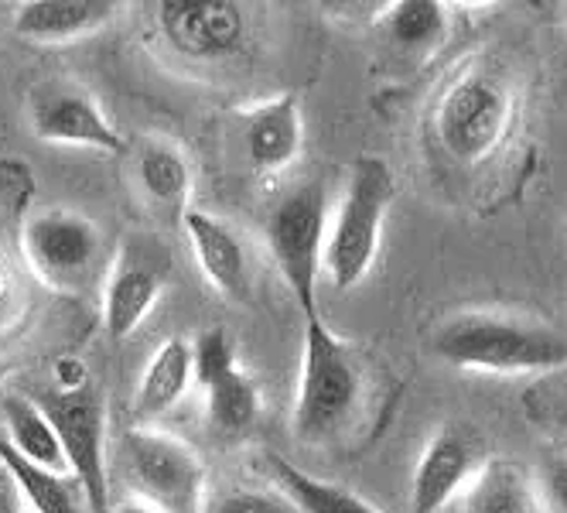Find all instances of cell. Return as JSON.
Wrapping results in <instances>:
<instances>
[{"instance_id": "22", "label": "cell", "mask_w": 567, "mask_h": 513, "mask_svg": "<svg viewBox=\"0 0 567 513\" xmlns=\"http://www.w3.org/2000/svg\"><path fill=\"white\" fill-rule=\"evenodd\" d=\"M134 172L141 188L147 192V199H154L157 206H182V213L188 209L185 203L192 192V165L182 147H175L172 141L141 144Z\"/></svg>"}, {"instance_id": "6", "label": "cell", "mask_w": 567, "mask_h": 513, "mask_svg": "<svg viewBox=\"0 0 567 513\" xmlns=\"http://www.w3.org/2000/svg\"><path fill=\"white\" fill-rule=\"evenodd\" d=\"M396 182L383 157L362 154L349 172L346 195L336 209L326 240V260L321 270L329 274L339 291L355 288L370 274L380 254V236L386 226V213L393 206Z\"/></svg>"}, {"instance_id": "4", "label": "cell", "mask_w": 567, "mask_h": 513, "mask_svg": "<svg viewBox=\"0 0 567 513\" xmlns=\"http://www.w3.org/2000/svg\"><path fill=\"white\" fill-rule=\"evenodd\" d=\"M113 455L131 500L161 513H202L209 493L206 465L188 442L154 424H131L116 435Z\"/></svg>"}, {"instance_id": "11", "label": "cell", "mask_w": 567, "mask_h": 513, "mask_svg": "<svg viewBox=\"0 0 567 513\" xmlns=\"http://www.w3.org/2000/svg\"><path fill=\"white\" fill-rule=\"evenodd\" d=\"M154 24L185 62H219L247 42V11L233 0H161Z\"/></svg>"}, {"instance_id": "16", "label": "cell", "mask_w": 567, "mask_h": 513, "mask_svg": "<svg viewBox=\"0 0 567 513\" xmlns=\"http://www.w3.org/2000/svg\"><path fill=\"white\" fill-rule=\"evenodd\" d=\"M113 0H24L14 8V34L34 45H69L116 18Z\"/></svg>"}, {"instance_id": "23", "label": "cell", "mask_w": 567, "mask_h": 513, "mask_svg": "<svg viewBox=\"0 0 567 513\" xmlns=\"http://www.w3.org/2000/svg\"><path fill=\"white\" fill-rule=\"evenodd\" d=\"M390 38L408 52H427L449 34V8L434 0H396L386 14Z\"/></svg>"}, {"instance_id": "1", "label": "cell", "mask_w": 567, "mask_h": 513, "mask_svg": "<svg viewBox=\"0 0 567 513\" xmlns=\"http://www.w3.org/2000/svg\"><path fill=\"white\" fill-rule=\"evenodd\" d=\"M441 363L478 373H544L567 367V336L503 311H462L431 336Z\"/></svg>"}, {"instance_id": "5", "label": "cell", "mask_w": 567, "mask_h": 513, "mask_svg": "<svg viewBox=\"0 0 567 513\" xmlns=\"http://www.w3.org/2000/svg\"><path fill=\"white\" fill-rule=\"evenodd\" d=\"M264 236L284 285L291 288L305 319L318 315V278L329 240V188L321 178L295 182L270 203Z\"/></svg>"}, {"instance_id": "13", "label": "cell", "mask_w": 567, "mask_h": 513, "mask_svg": "<svg viewBox=\"0 0 567 513\" xmlns=\"http://www.w3.org/2000/svg\"><path fill=\"white\" fill-rule=\"evenodd\" d=\"M168 278V250L151 240H127L110 260L103 281V326L113 339H127L154 311Z\"/></svg>"}, {"instance_id": "7", "label": "cell", "mask_w": 567, "mask_h": 513, "mask_svg": "<svg viewBox=\"0 0 567 513\" xmlns=\"http://www.w3.org/2000/svg\"><path fill=\"white\" fill-rule=\"evenodd\" d=\"M513 79L496 65H472L444 90L434 110V131L455 162L475 165L503 144L513 127Z\"/></svg>"}, {"instance_id": "14", "label": "cell", "mask_w": 567, "mask_h": 513, "mask_svg": "<svg viewBox=\"0 0 567 513\" xmlns=\"http://www.w3.org/2000/svg\"><path fill=\"white\" fill-rule=\"evenodd\" d=\"M182 229L195 250V260L206 274V281L229 301H247L254 291V264L250 250L239 240V233L202 209L182 213Z\"/></svg>"}, {"instance_id": "12", "label": "cell", "mask_w": 567, "mask_h": 513, "mask_svg": "<svg viewBox=\"0 0 567 513\" xmlns=\"http://www.w3.org/2000/svg\"><path fill=\"white\" fill-rule=\"evenodd\" d=\"M485 462H489L485 439L472 424L449 421L444 428H437L431 442L424 445L411 480L414 513H441L472 486Z\"/></svg>"}, {"instance_id": "17", "label": "cell", "mask_w": 567, "mask_h": 513, "mask_svg": "<svg viewBox=\"0 0 567 513\" xmlns=\"http://www.w3.org/2000/svg\"><path fill=\"white\" fill-rule=\"evenodd\" d=\"M192 380H195L192 342L182 339V336L165 339L154 349V357L147 360L144 377H141L137 393H134L137 424H154V421L165 418L185 398V390L192 387Z\"/></svg>"}, {"instance_id": "10", "label": "cell", "mask_w": 567, "mask_h": 513, "mask_svg": "<svg viewBox=\"0 0 567 513\" xmlns=\"http://www.w3.org/2000/svg\"><path fill=\"white\" fill-rule=\"evenodd\" d=\"M195 383L206 390V411L223 435H243L260 418V390L254 377L239 367L236 342L226 329L213 326L192 342Z\"/></svg>"}, {"instance_id": "8", "label": "cell", "mask_w": 567, "mask_h": 513, "mask_svg": "<svg viewBox=\"0 0 567 513\" xmlns=\"http://www.w3.org/2000/svg\"><path fill=\"white\" fill-rule=\"evenodd\" d=\"M21 244L31 270L59 291L93 288L110 270L103 229L75 209H45L31 216Z\"/></svg>"}, {"instance_id": "3", "label": "cell", "mask_w": 567, "mask_h": 513, "mask_svg": "<svg viewBox=\"0 0 567 513\" xmlns=\"http://www.w3.org/2000/svg\"><path fill=\"white\" fill-rule=\"evenodd\" d=\"M31 398L52 421L69 472L86 493L90 513H110V424L103 393L86 367L59 360L55 383L31 390Z\"/></svg>"}, {"instance_id": "15", "label": "cell", "mask_w": 567, "mask_h": 513, "mask_svg": "<svg viewBox=\"0 0 567 513\" xmlns=\"http://www.w3.org/2000/svg\"><path fill=\"white\" fill-rule=\"evenodd\" d=\"M243 144L260 175H277L301 154L305 116L295 93H280L243 113Z\"/></svg>"}, {"instance_id": "28", "label": "cell", "mask_w": 567, "mask_h": 513, "mask_svg": "<svg viewBox=\"0 0 567 513\" xmlns=\"http://www.w3.org/2000/svg\"><path fill=\"white\" fill-rule=\"evenodd\" d=\"M560 424L567 428V404H564V411H560Z\"/></svg>"}, {"instance_id": "2", "label": "cell", "mask_w": 567, "mask_h": 513, "mask_svg": "<svg viewBox=\"0 0 567 513\" xmlns=\"http://www.w3.org/2000/svg\"><path fill=\"white\" fill-rule=\"evenodd\" d=\"M367 401V367L355 346L339 339L321 315L305 319V360L291 428L305 445H326L352 428Z\"/></svg>"}, {"instance_id": "25", "label": "cell", "mask_w": 567, "mask_h": 513, "mask_svg": "<svg viewBox=\"0 0 567 513\" xmlns=\"http://www.w3.org/2000/svg\"><path fill=\"white\" fill-rule=\"evenodd\" d=\"M537 496L550 513H567V452L550 455L537 472Z\"/></svg>"}, {"instance_id": "27", "label": "cell", "mask_w": 567, "mask_h": 513, "mask_svg": "<svg viewBox=\"0 0 567 513\" xmlns=\"http://www.w3.org/2000/svg\"><path fill=\"white\" fill-rule=\"evenodd\" d=\"M110 513H161V510H154V506H147V503H141V500H127V503L113 506Z\"/></svg>"}, {"instance_id": "18", "label": "cell", "mask_w": 567, "mask_h": 513, "mask_svg": "<svg viewBox=\"0 0 567 513\" xmlns=\"http://www.w3.org/2000/svg\"><path fill=\"white\" fill-rule=\"evenodd\" d=\"M0 421H4L0 424V435H4V442L21 459L45 465L52 472H69L55 428L31 393H4V398H0Z\"/></svg>"}, {"instance_id": "9", "label": "cell", "mask_w": 567, "mask_h": 513, "mask_svg": "<svg viewBox=\"0 0 567 513\" xmlns=\"http://www.w3.org/2000/svg\"><path fill=\"white\" fill-rule=\"evenodd\" d=\"M28 127L45 144L124 151V137L100 100L72 79H45L28 93Z\"/></svg>"}, {"instance_id": "24", "label": "cell", "mask_w": 567, "mask_h": 513, "mask_svg": "<svg viewBox=\"0 0 567 513\" xmlns=\"http://www.w3.org/2000/svg\"><path fill=\"white\" fill-rule=\"evenodd\" d=\"M202 513H301L280 486H226L206 493Z\"/></svg>"}, {"instance_id": "21", "label": "cell", "mask_w": 567, "mask_h": 513, "mask_svg": "<svg viewBox=\"0 0 567 513\" xmlns=\"http://www.w3.org/2000/svg\"><path fill=\"white\" fill-rule=\"evenodd\" d=\"M264 462L270 469L274 486H280L284 493H288L298 503L301 513H383L370 500H362L359 493L318 480V476H311V472L298 469L295 462L280 459L274 452L264 455Z\"/></svg>"}, {"instance_id": "26", "label": "cell", "mask_w": 567, "mask_h": 513, "mask_svg": "<svg viewBox=\"0 0 567 513\" xmlns=\"http://www.w3.org/2000/svg\"><path fill=\"white\" fill-rule=\"evenodd\" d=\"M0 513H28V503L18 490V480L0 465Z\"/></svg>"}, {"instance_id": "19", "label": "cell", "mask_w": 567, "mask_h": 513, "mask_svg": "<svg viewBox=\"0 0 567 513\" xmlns=\"http://www.w3.org/2000/svg\"><path fill=\"white\" fill-rule=\"evenodd\" d=\"M540 496L530 472L509 459H489L462 493V513H537Z\"/></svg>"}, {"instance_id": "20", "label": "cell", "mask_w": 567, "mask_h": 513, "mask_svg": "<svg viewBox=\"0 0 567 513\" xmlns=\"http://www.w3.org/2000/svg\"><path fill=\"white\" fill-rule=\"evenodd\" d=\"M0 465L18 480V490L34 513H90L86 493L75 483L72 472H52L45 465H34L21 459L0 435Z\"/></svg>"}]
</instances>
